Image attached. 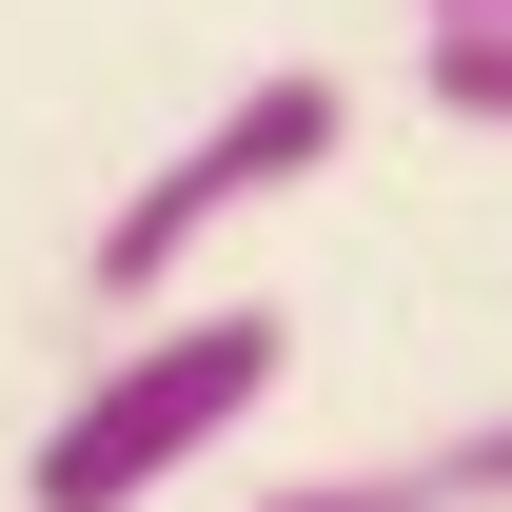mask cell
I'll return each instance as SVG.
<instances>
[{
  "mask_svg": "<svg viewBox=\"0 0 512 512\" xmlns=\"http://www.w3.org/2000/svg\"><path fill=\"white\" fill-rule=\"evenodd\" d=\"M335 138H355V99H335L316 60L237 79V99H217V119H197L178 158H158V178L99 217V256H79V276H99L119 316H138V296H178V276H197V237H237V217H276L296 178H335Z\"/></svg>",
  "mask_w": 512,
  "mask_h": 512,
  "instance_id": "7a4b0ae2",
  "label": "cell"
},
{
  "mask_svg": "<svg viewBox=\"0 0 512 512\" xmlns=\"http://www.w3.org/2000/svg\"><path fill=\"white\" fill-rule=\"evenodd\" d=\"M256 512H512V414H453V434H394V453H335Z\"/></svg>",
  "mask_w": 512,
  "mask_h": 512,
  "instance_id": "3957f363",
  "label": "cell"
},
{
  "mask_svg": "<svg viewBox=\"0 0 512 512\" xmlns=\"http://www.w3.org/2000/svg\"><path fill=\"white\" fill-rule=\"evenodd\" d=\"M414 79H434V119L512 138V20H434V40H414Z\"/></svg>",
  "mask_w": 512,
  "mask_h": 512,
  "instance_id": "277c9868",
  "label": "cell"
},
{
  "mask_svg": "<svg viewBox=\"0 0 512 512\" xmlns=\"http://www.w3.org/2000/svg\"><path fill=\"white\" fill-rule=\"evenodd\" d=\"M276 375H296V316H256V296H197V316L119 335V355L40 414L20 512H158L197 453H237L256 414H276Z\"/></svg>",
  "mask_w": 512,
  "mask_h": 512,
  "instance_id": "6da1fadb",
  "label": "cell"
},
{
  "mask_svg": "<svg viewBox=\"0 0 512 512\" xmlns=\"http://www.w3.org/2000/svg\"><path fill=\"white\" fill-rule=\"evenodd\" d=\"M414 20H512V0H414Z\"/></svg>",
  "mask_w": 512,
  "mask_h": 512,
  "instance_id": "5b68a950",
  "label": "cell"
}]
</instances>
